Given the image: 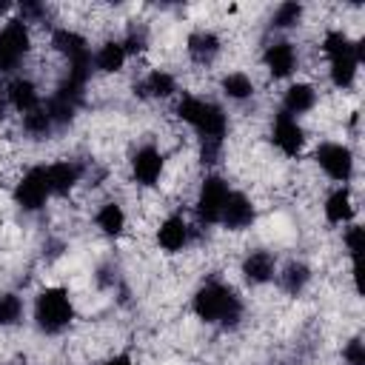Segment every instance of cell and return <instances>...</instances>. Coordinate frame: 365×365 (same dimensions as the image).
Instances as JSON below:
<instances>
[{
	"instance_id": "obj_1",
	"label": "cell",
	"mask_w": 365,
	"mask_h": 365,
	"mask_svg": "<svg viewBox=\"0 0 365 365\" xmlns=\"http://www.w3.org/2000/svg\"><path fill=\"white\" fill-rule=\"evenodd\" d=\"M191 311L197 319H202L205 325H220V328H234L242 319V297L220 279H208L202 282L194 297H191Z\"/></svg>"
},
{
	"instance_id": "obj_2",
	"label": "cell",
	"mask_w": 365,
	"mask_h": 365,
	"mask_svg": "<svg viewBox=\"0 0 365 365\" xmlns=\"http://www.w3.org/2000/svg\"><path fill=\"white\" fill-rule=\"evenodd\" d=\"M328 60V80L334 88L348 91L356 83L359 63H362V40H351L342 29H328L319 43Z\"/></svg>"
},
{
	"instance_id": "obj_3",
	"label": "cell",
	"mask_w": 365,
	"mask_h": 365,
	"mask_svg": "<svg viewBox=\"0 0 365 365\" xmlns=\"http://www.w3.org/2000/svg\"><path fill=\"white\" fill-rule=\"evenodd\" d=\"M174 114L188 128H194L200 140H222L225 143L228 114L214 100H205V97H197V94H182L174 106Z\"/></svg>"
},
{
	"instance_id": "obj_4",
	"label": "cell",
	"mask_w": 365,
	"mask_h": 365,
	"mask_svg": "<svg viewBox=\"0 0 365 365\" xmlns=\"http://www.w3.org/2000/svg\"><path fill=\"white\" fill-rule=\"evenodd\" d=\"M71 322H74V302H71L68 288L48 285L43 291H37V297H34V325H37L40 334L57 336V334L68 331Z\"/></svg>"
},
{
	"instance_id": "obj_5",
	"label": "cell",
	"mask_w": 365,
	"mask_h": 365,
	"mask_svg": "<svg viewBox=\"0 0 365 365\" xmlns=\"http://www.w3.org/2000/svg\"><path fill=\"white\" fill-rule=\"evenodd\" d=\"M31 51V26L20 17L6 20L0 29V74L14 71Z\"/></svg>"
},
{
	"instance_id": "obj_6",
	"label": "cell",
	"mask_w": 365,
	"mask_h": 365,
	"mask_svg": "<svg viewBox=\"0 0 365 365\" xmlns=\"http://www.w3.org/2000/svg\"><path fill=\"white\" fill-rule=\"evenodd\" d=\"M228 194H231L228 180L220 177V174H208L200 182V191H197V200H194L197 220L202 225H220V217H222V208H225Z\"/></svg>"
},
{
	"instance_id": "obj_7",
	"label": "cell",
	"mask_w": 365,
	"mask_h": 365,
	"mask_svg": "<svg viewBox=\"0 0 365 365\" xmlns=\"http://www.w3.org/2000/svg\"><path fill=\"white\" fill-rule=\"evenodd\" d=\"M314 160L322 168V174L331 177L334 182H339V185L351 182V177H354V151L345 143H334V140L319 143L314 148Z\"/></svg>"
},
{
	"instance_id": "obj_8",
	"label": "cell",
	"mask_w": 365,
	"mask_h": 365,
	"mask_svg": "<svg viewBox=\"0 0 365 365\" xmlns=\"http://www.w3.org/2000/svg\"><path fill=\"white\" fill-rule=\"evenodd\" d=\"M48 197H51V188H48V180H46V168L43 165L26 168L23 177L14 182V202L23 211H29V214L40 211L48 202Z\"/></svg>"
},
{
	"instance_id": "obj_9",
	"label": "cell",
	"mask_w": 365,
	"mask_h": 365,
	"mask_svg": "<svg viewBox=\"0 0 365 365\" xmlns=\"http://www.w3.org/2000/svg\"><path fill=\"white\" fill-rule=\"evenodd\" d=\"M163 171H165L163 151L157 145H151V143L137 145V151L131 154V177H134V182L143 185V188H154L160 182Z\"/></svg>"
},
{
	"instance_id": "obj_10",
	"label": "cell",
	"mask_w": 365,
	"mask_h": 365,
	"mask_svg": "<svg viewBox=\"0 0 365 365\" xmlns=\"http://www.w3.org/2000/svg\"><path fill=\"white\" fill-rule=\"evenodd\" d=\"M271 143L285 157H299L305 148V128L297 117H288L285 111H277L271 120Z\"/></svg>"
},
{
	"instance_id": "obj_11",
	"label": "cell",
	"mask_w": 365,
	"mask_h": 365,
	"mask_svg": "<svg viewBox=\"0 0 365 365\" xmlns=\"http://www.w3.org/2000/svg\"><path fill=\"white\" fill-rule=\"evenodd\" d=\"M262 66L274 80H288L299 66V51L291 40H274L262 51Z\"/></svg>"
},
{
	"instance_id": "obj_12",
	"label": "cell",
	"mask_w": 365,
	"mask_h": 365,
	"mask_svg": "<svg viewBox=\"0 0 365 365\" xmlns=\"http://www.w3.org/2000/svg\"><path fill=\"white\" fill-rule=\"evenodd\" d=\"M46 168V180H48V188H51V197H66L71 194L83 177H86V165L77 163V160H54Z\"/></svg>"
},
{
	"instance_id": "obj_13",
	"label": "cell",
	"mask_w": 365,
	"mask_h": 365,
	"mask_svg": "<svg viewBox=\"0 0 365 365\" xmlns=\"http://www.w3.org/2000/svg\"><path fill=\"white\" fill-rule=\"evenodd\" d=\"M254 220H257V205H254V200H251L248 194L231 188V194H228V200H225V208H222V217H220V225H222L225 231H245V228L254 225Z\"/></svg>"
},
{
	"instance_id": "obj_14",
	"label": "cell",
	"mask_w": 365,
	"mask_h": 365,
	"mask_svg": "<svg viewBox=\"0 0 365 365\" xmlns=\"http://www.w3.org/2000/svg\"><path fill=\"white\" fill-rule=\"evenodd\" d=\"M240 274H242L245 285H251V288L268 285L277 277V257L271 251H265V248H254V251H248L242 257Z\"/></svg>"
},
{
	"instance_id": "obj_15",
	"label": "cell",
	"mask_w": 365,
	"mask_h": 365,
	"mask_svg": "<svg viewBox=\"0 0 365 365\" xmlns=\"http://www.w3.org/2000/svg\"><path fill=\"white\" fill-rule=\"evenodd\" d=\"M48 43H51V48H54L60 57H66V63H80V60H88V57H91L88 40H86L80 31L68 29V26L51 29Z\"/></svg>"
},
{
	"instance_id": "obj_16",
	"label": "cell",
	"mask_w": 365,
	"mask_h": 365,
	"mask_svg": "<svg viewBox=\"0 0 365 365\" xmlns=\"http://www.w3.org/2000/svg\"><path fill=\"white\" fill-rule=\"evenodd\" d=\"M188 242H191V225L185 222V217L168 214L157 228V245L165 254H180V251H185Z\"/></svg>"
},
{
	"instance_id": "obj_17",
	"label": "cell",
	"mask_w": 365,
	"mask_h": 365,
	"mask_svg": "<svg viewBox=\"0 0 365 365\" xmlns=\"http://www.w3.org/2000/svg\"><path fill=\"white\" fill-rule=\"evenodd\" d=\"M185 51L197 66H211V63H217V57L222 51V40L211 29H194L185 40Z\"/></svg>"
},
{
	"instance_id": "obj_18",
	"label": "cell",
	"mask_w": 365,
	"mask_h": 365,
	"mask_svg": "<svg viewBox=\"0 0 365 365\" xmlns=\"http://www.w3.org/2000/svg\"><path fill=\"white\" fill-rule=\"evenodd\" d=\"M6 97H9L11 111H17V114H29V111L43 106V94H40V88H37V83L31 77L9 80L6 83Z\"/></svg>"
},
{
	"instance_id": "obj_19",
	"label": "cell",
	"mask_w": 365,
	"mask_h": 365,
	"mask_svg": "<svg viewBox=\"0 0 365 365\" xmlns=\"http://www.w3.org/2000/svg\"><path fill=\"white\" fill-rule=\"evenodd\" d=\"M134 91L145 100H168L177 91V80L165 68H151L140 83H134Z\"/></svg>"
},
{
	"instance_id": "obj_20",
	"label": "cell",
	"mask_w": 365,
	"mask_h": 365,
	"mask_svg": "<svg viewBox=\"0 0 365 365\" xmlns=\"http://www.w3.org/2000/svg\"><path fill=\"white\" fill-rule=\"evenodd\" d=\"M314 106H317V88L311 83H291L282 94V111L288 117L299 120L302 114L314 111Z\"/></svg>"
},
{
	"instance_id": "obj_21",
	"label": "cell",
	"mask_w": 365,
	"mask_h": 365,
	"mask_svg": "<svg viewBox=\"0 0 365 365\" xmlns=\"http://www.w3.org/2000/svg\"><path fill=\"white\" fill-rule=\"evenodd\" d=\"M322 214L331 225H345L351 222L354 217V197H351V188L348 185H336L328 197H325V205H322Z\"/></svg>"
},
{
	"instance_id": "obj_22",
	"label": "cell",
	"mask_w": 365,
	"mask_h": 365,
	"mask_svg": "<svg viewBox=\"0 0 365 365\" xmlns=\"http://www.w3.org/2000/svg\"><path fill=\"white\" fill-rule=\"evenodd\" d=\"M125 63H128V54L120 40H106L97 51H91V66L100 74H117V71H123Z\"/></svg>"
},
{
	"instance_id": "obj_23",
	"label": "cell",
	"mask_w": 365,
	"mask_h": 365,
	"mask_svg": "<svg viewBox=\"0 0 365 365\" xmlns=\"http://www.w3.org/2000/svg\"><path fill=\"white\" fill-rule=\"evenodd\" d=\"M277 282L288 297H299L311 282V268L299 259H291L282 265V271H277Z\"/></svg>"
},
{
	"instance_id": "obj_24",
	"label": "cell",
	"mask_w": 365,
	"mask_h": 365,
	"mask_svg": "<svg viewBox=\"0 0 365 365\" xmlns=\"http://www.w3.org/2000/svg\"><path fill=\"white\" fill-rule=\"evenodd\" d=\"M125 222H128L125 208H123L120 202H114V200L103 202V205L97 208V214H94V225H97L106 237H120V234L125 231Z\"/></svg>"
},
{
	"instance_id": "obj_25",
	"label": "cell",
	"mask_w": 365,
	"mask_h": 365,
	"mask_svg": "<svg viewBox=\"0 0 365 365\" xmlns=\"http://www.w3.org/2000/svg\"><path fill=\"white\" fill-rule=\"evenodd\" d=\"M220 91H222L228 100H234V103H245V100L254 97L257 86H254V80H251L245 71H228V74H222V80H220Z\"/></svg>"
},
{
	"instance_id": "obj_26",
	"label": "cell",
	"mask_w": 365,
	"mask_h": 365,
	"mask_svg": "<svg viewBox=\"0 0 365 365\" xmlns=\"http://www.w3.org/2000/svg\"><path fill=\"white\" fill-rule=\"evenodd\" d=\"M26 305L23 297L14 291H0V328H14L23 322Z\"/></svg>"
},
{
	"instance_id": "obj_27",
	"label": "cell",
	"mask_w": 365,
	"mask_h": 365,
	"mask_svg": "<svg viewBox=\"0 0 365 365\" xmlns=\"http://www.w3.org/2000/svg\"><path fill=\"white\" fill-rule=\"evenodd\" d=\"M302 14H305V6H302V3H297V0H285V3H279V6L274 9V14H271V26L279 29V31H285V29H297V26L302 23Z\"/></svg>"
},
{
	"instance_id": "obj_28",
	"label": "cell",
	"mask_w": 365,
	"mask_h": 365,
	"mask_svg": "<svg viewBox=\"0 0 365 365\" xmlns=\"http://www.w3.org/2000/svg\"><path fill=\"white\" fill-rule=\"evenodd\" d=\"M23 131H26L29 137H34V140H46V137H48L51 131H57V128H54V123H51L48 111L40 106V108H34V111L23 114Z\"/></svg>"
},
{
	"instance_id": "obj_29",
	"label": "cell",
	"mask_w": 365,
	"mask_h": 365,
	"mask_svg": "<svg viewBox=\"0 0 365 365\" xmlns=\"http://www.w3.org/2000/svg\"><path fill=\"white\" fill-rule=\"evenodd\" d=\"M120 43H123V48H125L128 57H131V54H140V51L148 46V29H145L143 23H131L128 31H125V37H123Z\"/></svg>"
},
{
	"instance_id": "obj_30",
	"label": "cell",
	"mask_w": 365,
	"mask_h": 365,
	"mask_svg": "<svg viewBox=\"0 0 365 365\" xmlns=\"http://www.w3.org/2000/svg\"><path fill=\"white\" fill-rule=\"evenodd\" d=\"M342 242H345V251H348V257L354 262V274H356L359 271V254H362V225H356V222L348 225Z\"/></svg>"
},
{
	"instance_id": "obj_31",
	"label": "cell",
	"mask_w": 365,
	"mask_h": 365,
	"mask_svg": "<svg viewBox=\"0 0 365 365\" xmlns=\"http://www.w3.org/2000/svg\"><path fill=\"white\" fill-rule=\"evenodd\" d=\"M342 362L345 365H365V345L359 336H354L342 345Z\"/></svg>"
},
{
	"instance_id": "obj_32",
	"label": "cell",
	"mask_w": 365,
	"mask_h": 365,
	"mask_svg": "<svg viewBox=\"0 0 365 365\" xmlns=\"http://www.w3.org/2000/svg\"><path fill=\"white\" fill-rule=\"evenodd\" d=\"M222 140H200V163L202 165H214V163H220V157H222Z\"/></svg>"
},
{
	"instance_id": "obj_33",
	"label": "cell",
	"mask_w": 365,
	"mask_h": 365,
	"mask_svg": "<svg viewBox=\"0 0 365 365\" xmlns=\"http://www.w3.org/2000/svg\"><path fill=\"white\" fill-rule=\"evenodd\" d=\"M103 365H137V359H134L131 354H125V351H123V354H114V356H108Z\"/></svg>"
},
{
	"instance_id": "obj_34",
	"label": "cell",
	"mask_w": 365,
	"mask_h": 365,
	"mask_svg": "<svg viewBox=\"0 0 365 365\" xmlns=\"http://www.w3.org/2000/svg\"><path fill=\"white\" fill-rule=\"evenodd\" d=\"M9 111H11V106H9V97H6V86H0V123L9 117Z\"/></svg>"
},
{
	"instance_id": "obj_35",
	"label": "cell",
	"mask_w": 365,
	"mask_h": 365,
	"mask_svg": "<svg viewBox=\"0 0 365 365\" xmlns=\"http://www.w3.org/2000/svg\"><path fill=\"white\" fill-rule=\"evenodd\" d=\"M6 365H11V362H6Z\"/></svg>"
}]
</instances>
